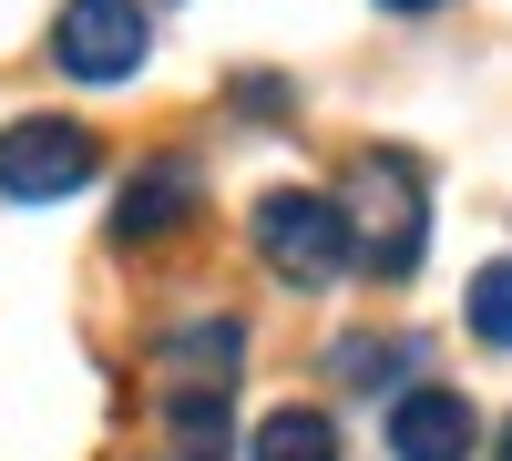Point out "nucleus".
Masks as SVG:
<instances>
[{
  "label": "nucleus",
  "instance_id": "nucleus-9",
  "mask_svg": "<svg viewBox=\"0 0 512 461\" xmlns=\"http://www.w3.org/2000/svg\"><path fill=\"white\" fill-rule=\"evenodd\" d=\"M246 461H338V421L328 410H267L246 441Z\"/></svg>",
  "mask_w": 512,
  "mask_h": 461
},
{
  "label": "nucleus",
  "instance_id": "nucleus-10",
  "mask_svg": "<svg viewBox=\"0 0 512 461\" xmlns=\"http://www.w3.org/2000/svg\"><path fill=\"white\" fill-rule=\"evenodd\" d=\"M461 318H472V339H482V349H512V257L472 277V298H461Z\"/></svg>",
  "mask_w": 512,
  "mask_h": 461
},
{
  "label": "nucleus",
  "instance_id": "nucleus-2",
  "mask_svg": "<svg viewBox=\"0 0 512 461\" xmlns=\"http://www.w3.org/2000/svg\"><path fill=\"white\" fill-rule=\"evenodd\" d=\"M256 257H267L287 287H328L338 267H359V246H349V205L318 195V185H277V195H256Z\"/></svg>",
  "mask_w": 512,
  "mask_h": 461
},
{
  "label": "nucleus",
  "instance_id": "nucleus-5",
  "mask_svg": "<svg viewBox=\"0 0 512 461\" xmlns=\"http://www.w3.org/2000/svg\"><path fill=\"white\" fill-rule=\"evenodd\" d=\"M390 451L400 461H472L482 451V410L461 390H441V380H420V390L390 400Z\"/></svg>",
  "mask_w": 512,
  "mask_h": 461
},
{
  "label": "nucleus",
  "instance_id": "nucleus-6",
  "mask_svg": "<svg viewBox=\"0 0 512 461\" xmlns=\"http://www.w3.org/2000/svg\"><path fill=\"white\" fill-rule=\"evenodd\" d=\"M195 195H205V175L185 154H154L134 185H123V205H113V246H154V236H175L185 216H195Z\"/></svg>",
  "mask_w": 512,
  "mask_h": 461
},
{
  "label": "nucleus",
  "instance_id": "nucleus-11",
  "mask_svg": "<svg viewBox=\"0 0 512 461\" xmlns=\"http://www.w3.org/2000/svg\"><path fill=\"white\" fill-rule=\"evenodd\" d=\"M400 359H410V349H390V339H369V328H359V339H338V349H328V369H338V380H349V390H379V380H390Z\"/></svg>",
  "mask_w": 512,
  "mask_h": 461
},
{
  "label": "nucleus",
  "instance_id": "nucleus-3",
  "mask_svg": "<svg viewBox=\"0 0 512 461\" xmlns=\"http://www.w3.org/2000/svg\"><path fill=\"white\" fill-rule=\"evenodd\" d=\"M103 175V144H93V123H72V113H21V123H0V195L11 205H62Z\"/></svg>",
  "mask_w": 512,
  "mask_h": 461
},
{
  "label": "nucleus",
  "instance_id": "nucleus-12",
  "mask_svg": "<svg viewBox=\"0 0 512 461\" xmlns=\"http://www.w3.org/2000/svg\"><path fill=\"white\" fill-rule=\"evenodd\" d=\"M379 11H400V21H420V11H441V0H379Z\"/></svg>",
  "mask_w": 512,
  "mask_h": 461
},
{
  "label": "nucleus",
  "instance_id": "nucleus-8",
  "mask_svg": "<svg viewBox=\"0 0 512 461\" xmlns=\"http://www.w3.org/2000/svg\"><path fill=\"white\" fill-rule=\"evenodd\" d=\"M175 380H216V390H236V359H246V328L236 318H205V328H175V339L154 349Z\"/></svg>",
  "mask_w": 512,
  "mask_h": 461
},
{
  "label": "nucleus",
  "instance_id": "nucleus-7",
  "mask_svg": "<svg viewBox=\"0 0 512 461\" xmlns=\"http://www.w3.org/2000/svg\"><path fill=\"white\" fill-rule=\"evenodd\" d=\"M164 431H175L185 461H226L236 451V421H226V390L216 380H175V390H164Z\"/></svg>",
  "mask_w": 512,
  "mask_h": 461
},
{
  "label": "nucleus",
  "instance_id": "nucleus-1",
  "mask_svg": "<svg viewBox=\"0 0 512 461\" xmlns=\"http://www.w3.org/2000/svg\"><path fill=\"white\" fill-rule=\"evenodd\" d=\"M338 205H349V246H359V277L400 287L420 267V246H431V185H420V164L369 144L349 164V185H338Z\"/></svg>",
  "mask_w": 512,
  "mask_h": 461
},
{
  "label": "nucleus",
  "instance_id": "nucleus-4",
  "mask_svg": "<svg viewBox=\"0 0 512 461\" xmlns=\"http://www.w3.org/2000/svg\"><path fill=\"white\" fill-rule=\"evenodd\" d=\"M144 52H154L144 0H62V11H52V62L72 82H134Z\"/></svg>",
  "mask_w": 512,
  "mask_h": 461
},
{
  "label": "nucleus",
  "instance_id": "nucleus-13",
  "mask_svg": "<svg viewBox=\"0 0 512 461\" xmlns=\"http://www.w3.org/2000/svg\"><path fill=\"white\" fill-rule=\"evenodd\" d=\"M492 461H512V421H502V441H492Z\"/></svg>",
  "mask_w": 512,
  "mask_h": 461
}]
</instances>
